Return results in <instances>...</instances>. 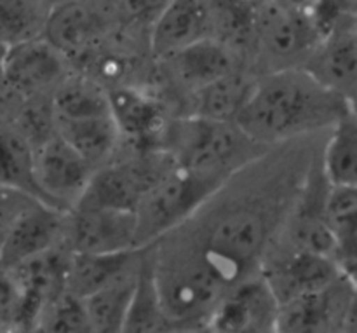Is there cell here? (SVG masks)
Here are the masks:
<instances>
[{
    "label": "cell",
    "instance_id": "38",
    "mask_svg": "<svg viewBox=\"0 0 357 333\" xmlns=\"http://www.w3.org/2000/svg\"><path fill=\"white\" fill-rule=\"evenodd\" d=\"M2 86H3V82H2V75H0V89H2Z\"/></svg>",
    "mask_w": 357,
    "mask_h": 333
},
{
    "label": "cell",
    "instance_id": "26",
    "mask_svg": "<svg viewBox=\"0 0 357 333\" xmlns=\"http://www.w3.org/2000/svg\"><path fill=\"white\" fill-rule=\"evenodd\" d=\"M54 122L58 135L93 164L110 156L121 136L112 115L86 119L54 117Z\"/></svg>",
    "mask_w": 357,
    "mask_h": 333
},
{
    "label": "cell",
    "instance_id": "33",
    "mask_svg": "<svg viewBox=\"0 0 357 333\" xmlns=\"http://www.w3.org/2000/svg\"><path fill=\"white\" fill-rule=\"evenodd\" d=\"M169 0H117L119 14L128 23H146L155 20Z\"/></svg>",
    "mask_w": 357,
    "mask_h": 333
},
{
    "label": "cell",
    "instance_id": "2",
    "mask_svg": "<svg viewBox=\"0 0 357 333\" xmlns=\"http://www.w3.org/2000/svg\"><path fill=\"white\" fill-rule=\"evenodd\" d=\"M286 198L291 192L279 191L246 194L222 202L211 212L195 213L197 227L190 229V241L202 251L206 260L218 272L227 286H234L250 276L260 264L268 241L274 234L281 212L286 209Z\"/></svg>",
    "mask_w": 357,
    "mask_h": 333
},
{
    "label": "cell",
    "instance_id": "3",
    "mask_svg": "<svg viewBox=\"0 0 357 333\" xmlns=\"http://www.w3.org/2000/svg\"><path fill=\"white\" fill-rule=\"evenodd\" d=\"M159 149L183 170L229 182L260 161L268 147L251 140L236 122L190 115L164 126Z\"/></svg>",
    "mask_w": 357,
    "mask_h": 333
},
{
    "label": "cell",
    "instance_id": "12",
    "mask_svg": "<svg viewBox=\"0 0 357 333\" xmlns=\"http://www.w3.org/2000/svg\"><path fill=\"white\" fill-rule=\"evenodd\" d=\"M265 2L258 10V44L279 59L309 56L321 40L310 14Z\"/></svg>",
    "mask_w": 357,
    "mask_h": 333
},
{
    "label": "cell",
    "instance_id": "6",
    "mask_svg": "<svg viewBox=\"0 0 357 333\" xmlns=\"http://www.w3.org/2000/svg\"><path fill=\"white\" fill-rule=\"evenodd\" d=\"M354 328L356 279L345 274L324 290L281 302L275 316V332L321 333Z\"/></svg>",
    "mask_w": 357,
    "mask_h": 333
},
{
    "label": "cell",
    "instance_id": "24",
    "mask_svg": "<svg viewBox=\"0 0 357 333\" xmlns=\"http://www.w3.org/2000/svg\"><path fill=\"white\" fill-rule=\"evenodd\" d=\"M0 184L49 205L35 178L33 147L17 129L0 128Z\"/></svg>",
    "mask_w": 357,
    "mask_h": 333
},
{
    "label": "cell",
    "instance_id": "9",
    "mask_svg": "<svg viewBox=\"0 0 357 333\" xmlns=\"http://www.w3.org/2000/svg\"><path fill=\"white\" fill-rule=\"evenodd\" d=\"M68 241L79 253H115L136 250V213L131 209L73 208Z\"/></svg>",
    "mask_w": 357,
    "mask_h": 333
},
{
    "label": "cell",
    "instance_id": "11",
    "mask_svg": "<svg viewBox=\"0 0 357 333\" xmlns=\"http://www.w3.org/2000/svg\"><path fill=\"white\" fill-rule=\"evenodd\" d=\"M303 70L328 89L354 101L357 84L356 23L338 27L324 35L309 54Z\"/></svg>",
    "mask_w": 357,
    "mask_h": 333
},
{
    "label": "cell",
    "instance_id": "22",
    "mask_svg": "<svg viewBox=\"0 0 357 333\" xmlns=\"http://www.w3.org/2000/svg\"><path fill=\"white\" fill-rule=\"evenodd\" d=\"M321 171L328 185L357 187V121L356 110L342 115L333 126L323 154Z\"/></svg>",
    "mask_w": 357,
    "mask_h": 333
},
{
    "label": "cell",
    "instance_id": "30",
    "mask_svg": "<svg viewBox=\"0 0 357 333\" xmlns=\"http://www.w3.org/2000/svg\"><path fill=\"white\" fill-rule=\"evenodd\" d=\"M49 10L44 0H0V44L42 37Z\"/></svg>",
    "mask_w": 357,
    "mask_h": 333
},
{
    "label": "cell",
    "instance_id": "36",
    "mask_svg": "<svg viewBox=\"0 0 357 333\" xmlns=\"http://www.w3.org/2000/svg\"><path fill=\"white\" fill-rule=\"evenodd\" d=\"M3 52H6V45H3V44H0V61H2V56H3Z\"/></svg>",
    "mask_w": 357,
    "mask_h": 333
},
{
    "label": "cell",
    "instance_id": "15",
    "mask_svg": "<svg viewBox=\"0 0 357 333\" xmlns=\"http://www.w3.org/2000/svg\"><path fill=\"white\" fill-rule=\"evenodd\" d=\"M342 274L344 272L333 258L305 250H296L288 258L278 262L272 265V269L264 272L279 304L298 295L324 290Z\"/></svg>",
    "mask_w": 357,
    "mask_h": 333
},
{
    "label": "cell",
    "instance_id": "16",
    "mask_svg": "<svg viewBox=\"0 0 357 333\" xmlns=\"http://www.w3.org/2000/svg\"><path fill=\"white\" fill-rule=\"evenodd\" d=\"M108 107L121 135L145 145L160 140L164 121L162 105L143 91L135 87L119 86L108 91Z\"/></svg>",
    "mask_w": 357,
    "mask_h": 333
},
{
    "label": "cell",
    "instance_id": "32",
    "mask_svg": "<svg viewBox=\"0 0 357 333\" xmlns=\"http://www.w3.org/2000/svg\"><path fill=\"white\" fill-rule=\"evenodd\" d=\"M37 202L40 201L24 194V192L17 191V188L0 184V243L6 237L10 225L20 219L21 213H24L28 208L37 205Z\"/></svg>",
    "mask_w": 357,
    "mask_h": 333
},
{
    "label": "cell",
    "instance_id": "14",
    "mask_svg": "<svg viewBox=\"0 0 357 333\" xmlns=\"http://www.w3.org/2000/svg\"><path fill=\"white\" fill-rule=\"evenodd\" d=\"M208 0H169L152 23L150 45L157 58L167 59L180 49L209 37Z\"/></svg>",
    "mask_w": 357,
    "mask_h": 333
},
{
    "label": "cell",
    "instance_id": "23",
    "mask_svg": "<svg viewBox=\"0 0 357 333\" xmlns=\"http://www.w3.org/2000/svg\"><path fill=\"white\" fill-rule=\"evenodd\" d=\"M169 330L173 328L160 306L155 278H153V257L142 255L138 262V271H136L131 304H129L122 332L146 333Z\"/></svg>",
    "mask_w": 357,
    "mask_h": 333
},
{
    "label": "cell",
    "instance_id": "21",
    "mask_svg": "<svg viewBox=\"0 0 357 333\" xmlns=\"http://www.w3.org/2000/svg\"><path fill=\"white\" fill-rule=\"evenodd\" d=\"M68 260L70 255L49 248L9 271H13L23 288L45 307L66 292Z\"/></svg>",
    "mask_w": 357,
    "mask_h": 333
},
{
    "label": "cell",
    "instance_id": "37",
    "mask_svg": "<svg viewBox=\"0 0 357 333\" xmlns=\"http://www.w3.org/2000/svg\"><path fill=\"white\" fill-rule=\"evenodd\" d=\"M0 332H7V330H6V327H3L2 321H0Z\"/></svg>",
    "mask_w": 357,
    "mask_h": 333
},
{
    "label": "cell",
    "instance_id": "10",
    "mask_svg": "<svg viewBox=\"0 0 357 333\" xmlns=\"http://www.w3.org/2000/svg\"><path fill=\"white\" fill-rule=\"evenodd\" d=\"M65 56L44 37L7 45L0 61L3 86L21 94H35L58 84L65 75Z\"/></svg>",
    "mask_w": 357,
    "mask_h": 333
},
{
    "label": "cell",
    "instance_id": "34",
    "mask_svg": "<svg viewBox=\"0 0 357 333\" xmlns=\"http://www.w3.org/2000/svg\"><path fill=\"white\" fill-rule=\"evenodd\" d=\"M271 2L278 3V6L286 7V9L302 10V13H309L316 0H271Z\"/></svg>",
    "mask_w": 357,
    "mask_h": 333
},
{
    "label": "cell",
    "instance_id": "18",
    "mask_svg": "<svg viewBox=\"0 0 357 333\" xmlns=\"http://www.w3.org/2000/svg\"><path fill=\"white\" fill-rule=\"evenodd\" d=\"M167 59L178 79L194 91L236 70L232 49L211 37L180 49Z\"/></svg>",
    "mask_w": 357,
    "mask_h": 333
},
{
    "label": "cell",
    "instance_id": "17",
    "mask_svg": "<svg viewBox=\"0 0 357 333\" xmlns=\"http://www.w3.org/2000/svg\"><path fill=\"white\" fill-rule=\"evenodd\" d=\"M103 30L101 17L80 0H66L47 14L42 37L63 56L80 54Z\"/></svg>",
    "mask_w": 357,
    "mask_h": 333
},
{
    "label": "cell",
    "instance_id": "39",
    "mask_svg": "<svg viewBox=\"0 0 357 333\" xmlns=\"http://www.w3.org/2000/svg\"><path fill=\"white\" fill-rule=\"evenodd\" d=\"M0 269H2V265H0Z\"/></svg>",
    "mask_w": 357,
    "mask_h": 333
},
{
    "label": "cell",
    "instance_id": "28",
    "mask_svg": "<svg viewBox=\"0 0 357 333\" xmlns=\"http://www.w3.org/2000/svg\"><path fill=\"white\" fill-rule=\"evenodd\" d=\"M258 0H208L211 30L220 42L232 47H250L258 37Z\"/></svg>",
    "mask_w": 357,
    "mask_h": 333
},
{
    "label": "cell",
    "instance_id": "20",
    "mask_svg": "<svg viewBox=\"0 0 357 333\" xmlns=\"http://www.w3.org/2000/svg\"><path fill=\"white\" fill-rule=\"evenodd\" d=\"M326 220L335 239V262L344 274L356 279L357 187H328Z\"/></svg>",
    "mask_w": 357,
    "mask_h": 333
},
{
    "label": "cell",
    "instance_id": "4",
    "mask_svg": "<svg viewBox=\"0 0 357 333\" xmlns=\"http://www.w3.org/2000/svg\"><path fill=\"white\" fill-rule=\"evenodd\" d=\"M153 278L171 328L204 327L229 286L190 239L169 241L153 255Z\"/></svg>",
    "mask_w": 357,
    "mask_h": 333
},
{
    "label": "cell",
    "instance_id": "1",
    "mask_svg": "<svg viewBox=\"0 0 357 333\" xmlns=\"http://www.w3.org/2000/svg\"><path fill=\"white\" fill-rule=\"evenodd\" d=\"M356 110L354 101L314 79L307 70L284 68L253 82L236 124L265 147L331 128Z\"/></svg>",
    "mask_w": 357,
    "mask_h": 333
},
{
    "label": "cell",
    "instance_id": "31",
    "mask_svg": "<svg viewBox=\"0 0 357 333\" xmlns=\"http://www.w3.org/2000/svg\"><path fill=\"white\" fill-rule=\"evenodd\" d=\"M38 325L42 330L59 333H89L93 332L89 316L84 307L82 299L70 293H63L58 299L44 307Z\"/></svg>",
    "mask_w": 357,
    "mask_h": 333
},
{
    "label": "cell",
    "instance_id": "27",
    "mask_svg": "<svg viewBox=\"0 0 357 333\" xmlns=\"http://www.w3.org/2000/svg\"><path fill=\"white\" fill-rule=\"evenodd\" d=\"M54 117L86 119L110 115L108 91L86 75H68L59 80L52 100Z\"/></svg>",
    "mask_w": 357,
    "mask_h": 333
},
{
    "label": "cell",
    "instance_id": "7",
    "mask_svg": "<svg viewBox=\"0 0 357 333\" xmlns=\"http://www.w3.org/2000/svg\"><path fill=\"white\" fill-rule=\"evenodd\" d=\"M35 178L52 208L68 213L94 173V164L56 133L33 149Z\"/></svg>",
    "mask_w": 357,
    "mask_h": 333
},
{
    "label": "cell",
    "instance_id": "8",
    "mask_svg": "<svg viewBox=\"0 0 357 333\" xmlns=\"http://www.w3.org/2000/svg\"><path fill=\"white\" fill-rule=\"evenodd\" d=\"M279 302L265 276H246L230 286L204 327L223 333L275 332Z\"/></svg>",
    "mask_w": 357,
    "mask_h": 333
},
{
    "label": "cell",
    "instance_id": "13",
    "mask_svg": "<svg viewBox=\"0 0 357 333\" xmlns=\"http://www.w3.org/2000/svg\"><path fill=\"white\" fill-rule=\"evenodd\" d=\"M66 212L37 202L10 225L0 243V265L13 269L28 258L54 246L65 223Z\"/></svg>",
    "mask_w": 357,
    "mask_h": 333
},
{
    "label": "cell",
    "instance_id": "35",
    "mask_svg": "<svg viewBox=\"0 0 357 333\" xmlns=\"http://www.w3.org/2000/svg\"><path fill=\"white\" fill-rule=\"evenodd\" d=\"M44 2L47 3V6H49V9H52V7H54V6H59V3L66 2V0H44Z\"/></svg>",
    "mask_w": 357,
    "mask_h": 333
},
{
    "label": "cell",
    "instance_id": "19",
    "mask_svg": "<svg viewBox=\"0 0 357 333\" xmlns=\"http://www.w3.org/2000/svg\"><path fill=\"white\" fill-rule=\"evenodd\" d=\"M138 251L139 248L115 251V253L72 251L68 260V276H66V293L86 299L91 293L110 285L121 276L128 274L129 264L138 255Z\"/></svg>",
    "mask_w": 357,
    "mask_h": 333
},
{
    "label": "cell",
    "instance_id": "25",
    "mask_svg": "<svg viewBox=\"0 0 357 333\" xmlns=\"http://www.w3.org/2000/svg\"><path fill=\"white\" fill-rule=\"evenodd\" d=\"M255 80L241 72H230L208 86L195 91V108L192 115L222 122H236L241 108L246 103Z\"/></svg>",
    "mask_w": 357,
    "mask_h": 333
},
{
    "label": "cell",
    "instance_id": "5",
    "mask_svg": "<svg viewBox=\"0 0 357 333\" xmlns=\"http://www.w3.org/2000/svg\"><path fill=\"white\" fill-rule=\"evenodd\" d=\"M227 182L194 173L174 164L160 177L136 206V248L155 244L190 220Z\"/></svg>",
    "mask_w": 357,
    "mask_h": 333
},
{
    "label": "cell",
    "instance_id": "29",
    "mask_svg": "<svg viewBox=\"0 0 357 333\" xmlns=\"http://www.w3.org/2000/svg\"><path fill=\"white\" fill-rule=\"evenodd\" d=\"M136 271H138V267H136ZM135 281L136 272H128V274L112 281L110 285L103 286L101 290L82 299L93 332H122L126 316H128L129 304H131Z\"/></svg>",
    "mask_w": 357,
    "mask_h": 333
}]
</instances>
